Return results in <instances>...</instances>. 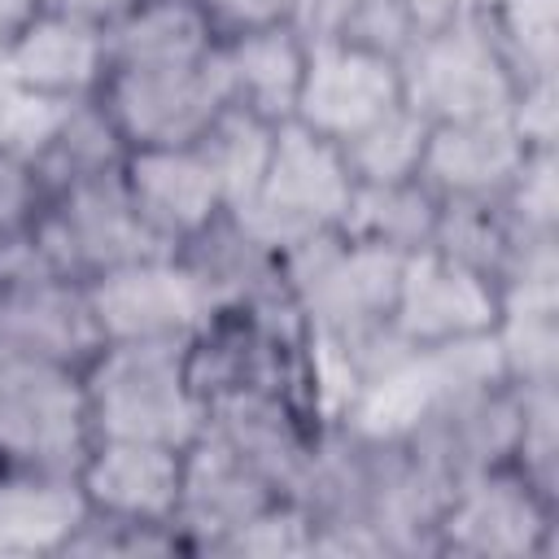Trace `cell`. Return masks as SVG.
<instances>
[{
  "label": "cell",
  "instance_id": "6da1fadb",
  "mask_svg": "<svg viewBox=\"0 0 559 559\" xmlns=\"http://www.w3.org/2000/svg\"><path fill=\"white\" fill-rule=\"evenodd\" d=\"M192 341H105L83 367L96 437L188 450L205 432V397L188 371Z\"/></svg>",
  "mask_w": 559,
  "mask_h": 559
},
{
  "label": "cell",
  "instance_id": "7a4b0ae2",
  "mask_svg": "<svg viewBox=\"0 0 559 559\" xmlns=\"http://www.w3.org/2000/svg\"><path fill=\"white\" fill-rule=\"evenodd\" d=\"M402 253L345 236L314 231L280 253V280L306 323V341H362L389 328Z\"/></svg>",
  "mask_w": 559,
  "mask_h": 559
},
{
  "label": "cell",
  "instance_id": "3957f363",
  "mask_svg": "<svg viewBox=\"0 0 559 559\" xmlns=\"http://www.w3.org/2000/svg\"><path fill=\"white\" fill-rule=\"evenodd\" d=\"M402 92L406 105L428 122L511 118L520 79L507 66L489 22L459 9L454 17L415 35V44L402 52Z\"/></svg>",
  "mask_w": 559,
  "mask_h": 559
},
{
  "label": "cell",
  "instance_id": "277c9868",
  "mask_svg": "<svg viewBox=\"0 0 559 559\" xmlns=\"http://www.w3.org/2000/svg\"><path fill=\"white\" fill-rule=\"evenodd\" d=\"M349 197H354V175L345 166L341 144L288 118L275 131L258 192L231 205L227 214L245 231H253L271 253H284L314 231L341 227Z\"/></svg>",
  "mask_w": 559,
  "mask_h": 559
},
{
  "label": "cell",
  "instance_id": "5b68a950",
  "mask_svg": "<svg viewBox=\"0 0 559 559\" xmlns=\"http://www.w3.org/2000/svg\"><path fill=\"white\" fill-rule=\"evenodd\" d=\"M153 253H175V249H166L135 214L122 188V166L48 192L26 236V258L35 266L83 280V284L100 271H114L122 262L153 258Z\"/></svg>",
  "mask_w": 559,
  "mask_h": 559
},
{
  "label": "cell",
  "instance_id": "8992f818",
  "mask_svg": "<svg viewBox=\"0 0 559 559\" xmlns=\"http://www.w3.org/2000/svg\"><path fill=\"white\" fill-rule=\"evenodd\" d=\"M92 441L83 371L0 345V467L79 472Z\"/></svg>",
  "mask_w": 559,
  "mask_h": 559
},
{
  "label": "cell",
  "instance_id": "52a82bcc",
  "mask_svg": "<svg viewBox=\"0 0 559 559\" xmlns=\"http://www.w3.org/2000/svg\"><path fill=\"white\" fill-rule=\"evenodd\" d=\"M96 100L105 105L127 148L197 144L205 127L231 105L223 48L183 66H114Z\"/></svg>",
  "mask_w": 559,
  "mask_h": 559
},
{
  "label": "cell",
  "instance_id": "ba28073f",
  "mask_svg": "<svg viewBox=\"0 0 559 559\" xmlns=\"http://www.w3.org/2000/svg\"><path fill=\"white\" fill-rule=\"evenodd\" d=\"M83 288L100 341H192L223 314L210 284L179 253L122 262Z\"/></svg>",
  "mask_w": 559,
  "mask_h": 559
},
{
  "label": "cell",
  "instance_id": "9c48e42d",
  "mask_svg": "<svg viewBox=\"0 0 559 559\" xmlns=\"http://www.w3.org/2000/svg\"><path fill=\"white\" fill-rule=\"evenodd\" d=\"M555 533V502L511 463L459 480L432 524L437 555L524 559L546 555Z\"/></svg>",
  "mask_w": 559,
  "mask_h": 559
},
{
  "label": "cell",
  "instance_id": "30bf717a",
  "mask_svg": "<svg viewBox=\"0 0 559 559\" xmlns=\"http://www.w3.org/2000/svg\"><path fill=\"white\" fill-rule=\"evenodd\" d=\"M406 100L402 61L376 52L358 39H323L306 52V74L297 92L293 122L310 127L323 140H354L362 127L384 118Z\"/></svg>",
  "mask_w": 559,
  "mask_h": 559
},
{
  "label": "cell",
  "instance_id": "8fae6325",
  "mask_svg": "<svg viewBox=\"0 0 559 559\" xmlns=\"http://www.w3.org/2000/svg\"><path fill=\"white\" fill-rule=\"evenodd\" d=\"M498 323V284L476 266L424 245L402 258L389 332L406 345H437L459 336L493 332Z\"/></svg>",
  "mask_w": 559,
  "mask_h": 559
},
{
  "label": "cell",
  "instance_id": "7c38bea8",
  "mask_svg": "<svg viewBox=\"0 0 559 559\" xmlns=\"http://www.w3.org/2000/svg\"><path fill=\"white\" fill-rule=\"evenodd\" d=\"M0 345L83 371L105 345L92 319L83 280H70L44 266L4 271L0 275Z\"/></svg>",
  "mask_w": 559,
  "mask_h": 559
},
{
  "label": "cell",
  "instance_id": "4fadbf2b",
  "mask_svg": "<svg viewBox=\"0 0 559 559\" xmlns=\"http://www.w3.org/2000/svg\"><path fill=\"white\" fill-rule=\"evenodd\" d=\"M205 411V428L214 437H223L275 493L297 498L319 441L310 406L271 389H231L210 397Z\"/></svg>",
  "mask_w": 559,
  "mask_h": 559
},
{
  "label": "cell",
  "instance_id": "5bb4252c",
  "mask_svg": "<svg viewBox=\"0 0 559 559\" xmlns=\"http://www.w3.org/2000/svg\"><path fill=\"white\" fill-rule=\"evenodd\" d=\"M0 70L22 96L87 100L109 74V39L100 26L39 4L4 44Z\"/></svg>",
  "mask_w": 559,
  "mask_h": 559
},
{
  "label": "cell",
  "instance_id": "9a60e30c",
  "mask_svg": "<svg viewBox=\"0 0 559 559\" xmlns=\"http://www.w3.org/2000/svg\"><path fill=\"white\" fill-rule=\"evenodd\" d=\"M275 498L284 493H275L223 437L205 428L183 450L175 533L183 550H218L240 524H249Z\"/></svg>",
  "mask_w": 559,
  "mask_h": 559
},
{
  "label": "cell",
  "instance_id": "2e32d148",
  "mask_svg": "<svg viewBox=\"0 0 559 559\" xmlns=\"http://www.w3.org/2000/svg\"><path fill=\"white\" fill-rule=\"evenodd\" d=\"M122 188L144 218V227L166 245L183 249L201 236L218 214H227L223 188L197 144L175 148H127L122 157Z\"/></svg>",
  "mask_w": 559,
  "mask_h": 559
},
{
  "label": "cell",
  "instance_id": "e0dca14e",
  "mask_svg": "<svg viewBox=\"0 0 559 559\" xmlns=\"http://www.w3.org/2000/svg\"><path fill=\"white\" fill-rule=\"evenodd\" d=\"M179 476H183V450L157 441H127V437H96L79 463V480L92 511L127 524L175 528Z\"/></svg>",
  "mask_w": 559,
  "mask_h": 559
},
{
  "label": "cell",
  "instance_id": "ac0fdd59",
  "mask_svg": "<svg viewBox=\"0 0 559 559\" xmlns=\"http://www.w3.org/2000/svg\"><path fill=\"white\" fill-rule=\"evenodd\" d=\"M520 393L515 384H493L432 411L406 441L450 480V489L476 472L502 467L515 454Z\"/></svg>",
  "mask_w": 559,
  "mask_h": 559
},
{
  "label": "cell",
  "instance_id": "d6986e66",
  "mask_svg": "<svg viewBox=\"0 0 559 559\" xmlns=\"http://www.w3.org/2000/svg\"><path fill=\"white\" fill-rule=\"evenodd\" d=\"M528 144L515 135L511 118H467V122H432L419 157V179L437 201H472L502 197L520 175Z\"/></svg>",
  "mask_w": 559,
  "mask_h": 559
},
{
  "label": "cell",
  "instance_id": "ffe728a7",
  "mask_svg": "<svg viewBox=\"0 0 559 559\" xmlns=\"http://www.w3.org/2000/svg\"><path fill=\"white\" fill-rule=\"evenodd\" d=\"M87 515L79 472L0 467V555H66Z\"/></svg>",
  "mask_w": 559,
  "mask_h": 559
},
{
  "label": "cell",
  "instance_id": "44dd1931",
  "mask_svg": "<svg viewBox=\"0 0 559 559\" xmlns=\"http://www.w3.org/2000/svg\"><path fill=\"white\" fill-rule=\"evenodd\" d=\"M218 48L231 83V105H245L266 122H288L297 109L310 44L288 22H280V26L227 35Z\"/></svg>",
  "mask_w": 559,
  "mask_h": 559
},
{
  "label": "cell",
  "instance_id": "7402d4cb",
  "mask_svg": "<svg viewBox=\"0 0 559 559\" xmlns=\"http://www.w3.org/2000/svg\"><path fill=\"white\" fill-rule=\"evenodd\" d=\"M109 70L114 66H183L218 48V31L201 0H140L109 31Z\"/></svg>",
  "mask_w": 559,
  "mask_h": 559
},
{
  "label": "cell",
  "instance_id": "603a6c76",
  "mask_svg": "<svg viewBox=\"0 0 559 559\" xmlns=\"http://www.w3.org/2000/svg\"><path fill=\"white\" fill-rule=\"evenodd\" d=\"M122 157H127V140L118 135V127L109 122V114L96 96L70 100L57 114L44 144L31 153L48 192L79 183V179H92V175H105V170H118Z\"/></svg>",
  "mask_w": 559,
  "mask_h": 559
},
{
  "label": "cell",
  "instance_id": "cb8c5ba5",
  "mask_svg": "<svg viewBox=\"0 0 559 559\" xmlns=\"http://www.w3.org/2000/svg\"><path fill=\"white\" fill-rule=\"evenodd\" d=\"M437 210H441V201L432 197V188L419 175L393 179V183H354L341 231L406 258L432 240Z\"/></svg>",
  "mask_w": 559,
  "mask_h": 559
},
{
  "label": "cell",
  "instance_id": "d4e9b609",
  "mask_svg": "<svg viewBox=\"0 0 559 559\" xmlns=\"http://www.w3.org/2000/svg\"><path fill=\"white\" fill-rule=\"evenodd\" d=\"M275 131H280V122H266L262 114H253L245 105H227L205 127V135L197 140V153L214 170L227 210L240 205V201H249L258 192V183L266 175V162H271Z\"/></svg>",
  "mask_w": 559,
  "mask_h": 559
},
{
  "label": "cell",
  "instance_id": "484cf974",
  "mask_svg": "<svg viewBox=\"0 0 559 559\" xmlns=\"http://www.w3.org/2000/svg\"><path fill=\"white\" fill-rule=\"evenodd\" d=\"M432 249L476 266L480 275H489L498 284L502 266L511 262L515 245H520V227L511 223L502 197H472V201H441L437 210V227H432Z\"/></svg>",
  "mask_w": 559,
  "mask_h": 559
},
{
  "label": "cell",
  "instance_id": "4316f807",
  "mask_svg": "<svg viewBox=\"0 0 559 559\" xmlns=\"http://www.w3.org/2000/svg\"><path fill=\"white\" fill-rule=\"evenodd\" d=\"M428 118L419 109H411L406 100L397 109H389L384 118H376L371 127H362L354 140L341 144L345 166L354 175V183H393V179H415L419 175V157H424V140H428Z\"/></svg>",
  "mask_w": 559,
  "mask_h": 559
},
{
  "label": "cell",
  "instance_id": "83f0119b",
  "mask_svg": "<svg viewBox=\"0 0 559 559\" xmlns=\"http://www.w3.org/2000/svg\"><path fill=\"white\" fill-rule=\"evenodd\" d=\"M515 70L520 83L528 79H555L559 57V0H502L498 9L480 13Z\"/></svg>",
  "mask_w": 559,
  "mask_h": 559
},
{
  "label": "cell",
  "instance_id": "f1b7e54d",
  "mask_svg": "<svg viewBox=\"0 0 559 559\" xmlns=\"http://www.w3.org/2000/svg\"><path fill=\"white\" fill-rule=\"evenodd\" d=\"M515 393H520V428H515L511 467L555 502L559 498V380L515 384Z\"/></svg>",
  "mask_w": 559,
  "mask_h": 559
},
{
  "label": "cell",
  "instance_id": "f546056e",
  "mask_svg": "<svg viewBox=\"0 0 559 559\" xmlns=\"http://www.w3.org/2000/svg\"><path fill=\"white\" fill-rule=\"evenodd\" d=\"M502 371L511 384L559 380V310H515L502 306L493 323Z\"/></svg>",
  "mask_w": 559,
  "mask_h": 559
},
{
  "label": "cell",
  "instance_id": "4dcf8cb0",
  "mask_svg": "<svg viewBox=\"0 0 559 559\" xmlns=\"http://www.w3.org/2000/svg\"><path fill=\"white\" fill-rule=\"evenodd\" d=\"M314 542H319L314 515L297 498H275L249 524H240L218 550L223 555H262V559H275V555H314Z\"/></svg>",
  "mask_w": 559,
  "mask_h": 559
},
{
  "label": "cell",
  "instance_id": "1f68e13d",
  "mask_svg": "<svg viewBox=\"0 0 559 559\" xmlns=\"http://www.w3.org/2000/svg\"><path fill=\"white\" fill-rule=\"evenodd\" d=\"M559 162L555 148H528L520 175L502 192V205L520 236H550L559 227Z\"/></svg>",
  "mask_w": 559,
  "mask_h": 559
},
{
  "label": "cell",
  "instance_id": "d6a6232c",
  "mask_svg": "<svg viewBox=\"0 0 559 559\" xmlns=\"http://www.w3.org/2000/svg\"><path fill=\"white\" fill-rule=\"evenodd\" d=\"M44 201H48V188L35 162L0 140V262L31 236Z\"/></svg>",
  "mask_w": 559,
  "mask_h": 559
},
{
  "label": "cell",
  "instance_id": "836d02e7",
  "mask_svg": "<svg viewBox=\"0 0 559 559\" xmlns=\"http://www.w3.org/2000/svg\"><path fill=\"white\" fill-rule=\"evenodd\" d=\"M511 127L528 148H555L559 135V83L555 79H528L515 92Z\"/></svg>",
  "mask_w": 559,
  "mask_h": 559
},
{
  "label": "cell",
  "instance_id": "e575fe53",
  "mask_svg": "<svg viewBox=\"0 0 559 559\" xmlns=\"http://www.w3.org/2000/svg\"><path fill=\"white\" fill-rule=\"evenodd\" d=\"M367 0H293V13H288V26L306 39V44H323V39H341L358 9Z\"/></svg>",
  "mask_w": 559,
  "mask_h": 559
},
{
  "label": "cell",
  "instance_id": "d590c367",
  "mask_svg": "<svg viewBox=\"0 0 559 559\" xmlns=\"http://www.w3.org/2000/svg\"><path fill=\"white\" fill-rule=\"evenodd\" d=\"M218 39L240 35V31H258V26H280L293 13V0H201Z\"/></svg>",
  "mask_w": 559,
  "mask_h": 559
},
{
  "label": "cell",
  "instance_id": "8d00e7d4",
  "mask_svg": "<svg viewBox=\"0 0 559 559\" xmlns=\"http://www.w3.org/2000/svg\"><path fill=\"white\" fill-rule=\"evenodd\" d=\"M44 9H57V13H70L79 22H92L100 31H109L118 17H127L140 0H39Z\"/></svg>",
  "mask_w": 559,
  "mask_h": 559
},
{
  "label": "cell",
  "instance_id": "74e56055",
  "mask_svg": "<svg viewBox=\"0 0 559 559\" xmlns=\"http://www.w3.org/2000/svg\"><path fill=\"white\" fill-rule=\"evenodd\" d=\"M35 9H39V0H0V52H4V44L22 31V22H26Z\"/></svg>",
  "mask_w": 559,
  "mask_h": 559
},
{
  "label": "cell",
  "instance_id": "f35d334b",
  "mask_svg": "<svg viewBox=\"0 0 559 559\" xmlns=\"http://www.w3.org/2000/svg\"><path fill=\"white\" fill-rule=\"evenodd\" d=\"M502 0H463V9L467 13H489V9H498Z\"/></svg>",
  "mask_w": 559,
  "mask_h": 559
}]
</instances>
